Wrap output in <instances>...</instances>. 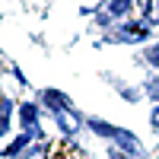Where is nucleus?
<instances>
[{
  "label": "nucleus",
  "instance_id": "nucleus-1",
  "mask_svg": "<svg viewBox=\"0 0 159 159\" xmlns=\"http://www.w3.org/2000/svg\"><path fill=\"white\" fill-rule=\"evenodd\" d=\"M111 10H115V13H124V10H127V0H111Z\"/></svg>",
  "mask_w": 159,
  "mask_h": 159
},
{
  "label": "nucleus",
  "instance_id": "nucleus-2",
  "mask_svg": "<svg viewBox=\"0 0 159 159\" xmlns=\"http://www.w3.org/2000/svg\"><path fill=\"white\" fill-rule=\"evenodd\" d=\"M147 57H150V64H156V67H159V45H156V48L150 51V54H147Z\"/></svg>",
  "mask_w": 159,
  "mask_h": 159
},
{
  "label": "nucleus",
  "instance_id": "nucleus-3",
  "mask_svg": "<svg viewBox=\"0 0 159 159\" xmlns=\"http://www.w3.org/2000/svg\"><path fill=\"white\" fill-rule=\"evenodd\" d=\"M150 96H156V99H159V80H156V83L150 86Z\"/></svg>",
  "mask_w": 159,
  "mask_h": 159
},
{
  "label": "nucleus",
  "instance_id": "nucleus-4",
  "mask_svg": "<svg viewBox=\"0 0 159 159\" xmlns=\"http://www.w3.org/2000/svg\"><path fill=\"white\" fill-rule=\"evenodd\" d=\"M54 159H73V156H70V153H67V150H61V153H57V156H54Z\"/></svg>",
  "mask_w": 159,
  "mask_h": 159
},
{
  "label": "nucleus",
  "instance_id": "nucleus-5",
  "mask_svg": "<svg viewBox=\"0 0 159 159\" xmlns=\"http://www.w3.org/2000/svg\"><path fill=\"white\" fill-rule=\"evenodd\" d=\"M153 124H156V127H159V108H156V115H153Z\"/></svg>",
  "mask_w": 159,
  "mask_h": 159
},
{
  "label": "nucleus",
  "instance_id": "nucleus-6",
  "mask_svg": "<svg viewBox=\"0 0 159 159\" xmlns=\"http://www.w3.org/2000/svg\"><path fill=\"white\" fill-rule=\"evenodd\" d=\"M0 130H3V121H0Z\"/></svg>",
  "mask_w": 159,
  "mask_h": 159
}]
</instances>
